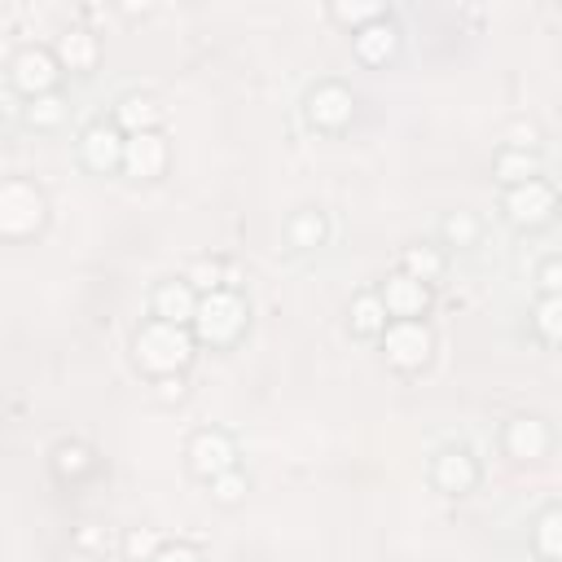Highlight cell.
I'll return each instance as SVG.
<instances>
[{"mask_svg": "<svg viewBox=\"0 0 562 562\" xmlns=\"http://www.w3.org/2000/svg\"><path fill=\"white\" fill-rule=\"evenodd\" d=\"M496 180H501L505 189L527 184V180H540V158L527 154V149H505V154L496 158Z\"/></svg>", "mask_w": 562, "mask_h": 562, "instance_id": "e0dca14e", "label": "cell"}, {"mask_svg": "<svg viewBox=\"0 0 562 562\" xmlns=\"http://www.w3.org/2000/svg\"><path fill=\"white\" fill-rule=\"evenodd\" d=\"M430 479H435L443 492H470L474 479H479V465H474V457H470L465 448H443V452L435 457V465H430Z\"/></svg>", "mask_w": 562, "mask_h": 562, "instance_id": "5bb4252c", "label": "cell"}, {"mask_svg": "<svg viewBox=\"0 0 562 562\" xmlns=\"http://www.w3.org/2000/svg\"><path fill=\"white\" fill-rule=\"evenodd\" d=\"M158 395H162V400H184V378H180V373L158 378Z\"/></svg>", "mask_w": 562, "mask_h": 562, "instance_id": "d6a6232c", "label": "cell"}, {"mask_svg": "<svg viewBox=\"0 0 562 562\" xmlns=\"http://www.w3.org/2000/svg\"><path fill=\"white\" fill-rule=\"evenodd\" d=\"M334 18L338 22H373V18H382V9H373V4H334Z\"/></svg>", "mask_w": 562, "mask_h": 562, "instance_id": "f1b7e54d", "label": "cell"}, {"mask_svg": "<svg viewBox=\"0 0 562 562\" xmlns=\"http://www.w3.org/2000/svg\"><path fill=\"white\" fill-rule=\"evenodd\" d=\"M9 70H13V88L26 92V97H44V92H53V83H57V61H53V53H44V48H22Z\"/></svg>", "mask_w": 562, "mask_h": 562, "instance_id": "52a82bcc", "label": "cell"}, {"mask_svg": "<svg viewBox=\"0 0 562 562\" xmlns=\"http://www.w3.org/2000/svg\"><path fill=\"white\" fill-rule=\"evenodd\" d=\"M404 268H408L413 281L426 285V281H435V277L443 272V255H439V250H426V246H413V250L404 255Z\"/></svg>", "mask_w": 562, "mask_h": 562, "instance_id": "7402d4cb", "label": "cell"}, {"mask_svg": "<svg viewBox=\"0 0 562 562\" xmlns=\"http://www.w3.org/2000/svg\"><path fill=\"white\" fill-rule=\"evenodd\" d=\"M536 329L544 334V342H558V294H544V303L536 307Z\"/></svg>", "mask_w": 562, "mask_h": 562, "instance_id": "4316f807", "label": "cell"}, {"mask_svg": "<svg viewBox=\"0 0 562 562\" xmlns=\"http://www.w3.org/2000/svg\"><path fill=\"white\" fill-rule=\"evenodd\" d=\"M189 356H193V342H189L184 325L149 321V325L136 334V360H140L149 373H158V378L180 373V369L189 364Z\"/></svg>", "mask_w": 562, "mask_h": 562, "instance_id": "7a4b0ae2", "label": "cell"}, {"mask_svg": "<svg viewBox=\"0 0 562 562\" xmlns=\"http://www.w3.org/2000/svg\"><path fill=\"white\" fill-rule=\"evenodd\" d=\"M211 496H215L220 505H237V501L246 496V474H237V470L215 474V479H211Z\"/></svg>", "mask_w": 562, "mask_h": 562, "instance_id": "484cf974", "label": "cell"}, {"mask_svg": "<svg viewBox=\"0 0 562 562\" xmlns=\"http://www.w3.org/2000/svg\"><path fill=\"white\" fill-rule=\"evenodd\" d=\"M189 465H193V474L215 479L224 470H237V448L224 430H198L189 439Z\"/></svg>", "mask_w": 562, "mask_h": 562, "instance_id": "8992f818", "label": "cell"}, {"mask_svg": "<svg viewBox=\"0 0 562 562\" xmlns=\"http://www.w3.org/2000/svg\"><path fill=\"white\" fill-rule=\"evenodd\" d=\"M290 241L294 246H321L325 241V215L321 211H299L294 220H290Z\"/></svg>", "mask_w": 562, "mask_h": 562, "instance_id": "44dd1931", "label": "cell"}, {"mask_svg": "<svg viewBox=\"0 0 562 562\" xmlns=\"http://www.w3.org/2000/svg\"><path fill=\"white\" fill-rule=\"evenodd\" d=\"M184 281H189V290H193V294H198V290H206V294H211V290H224V268H220L215 259H198V263L184 272Z\"/></svg>", "mask_w": 562, "mask_h": 562, "instance_id": "d4e9b609", "label": "cell"}, {"mask_svg": "<svg viewBox=\"0 0 562 562\" xmlns=\"http://www.w3.org/2000/svg\"><path fill=\"white\" fill-rule=\"evenodd\" d=\"M382 347H386V360H391L395 369H422V364L430 360L435 338H430V329H426L422 321H386Z\"/></svg>", "mask_w": 562, "mask_h": 562, "instance_id": "277c9868", "label": "cell"}, {"mask_svg": "<svg viewBox=\"0 0 562 562\" xmlns=\"http://www.w3.org/2000/svg\"><path fill=\"white\" fill-rule=\"evenodd\" d=\"M382 307H386V316H395V321H417L422 316V307H426V285L422 281H413L408 272H395V277H386V285H382Z\"/></svg>", "mask_w": 562, "mask_h": 562, "instance_id": "30bf717a", "label": "cell"}, {"mask_svg": "<svg viewBox=\"0 0 562 562\" xmlns=\"http://www.w3.org/2000/svg\"><path fill=\"white\" fill-rule=\"evenodd\" d=\"M44 224V193L26 180L0 184V237H26Z\"/></svg>", "mask_w": 562, "mask_h": 562, "instance_id": "3957f363", "label": "cell"}, {"mask_svg": "<svg viewBox=\"0 0 562 562\" xmlns=\"http://www.w3.org/2000/svg\"><path fill=\"white\" fill-rule=\"evenodd\" d=\"M158 101L154 97H140V92H132V97H123L119 101V123L123 127H132V132H154V123H158Z\"/></svg>", "mask_w": 562, "mask_h": 562, "instance_id": "ac0fdd59", "label": "cell"}, {"mask_svg": "<svg viewBox=\"0 0 562 562\" xmlns=\"http://www.w3.org/2000/svg\"><path fill=\"white\" fill-rule=\"evenodd\" d=\"M189 325L198 329L202 342L228 347V342H237L241 329H246V303H241L233 290H211V294L198 299V312H193Z\"/></svg>", "mask_w": 562, "mask_h": 562, "instance_id": "6da1fadb", "label": "cell"}, {"mask_svg": "<svg viewBox=\"0 0 562 562\" xmlns=\"http://www.w3.org/2000/svg\"><path fill=\"white\" fill-rule=\"evenodd\" d=\"M505 215L522 228H536L553 215V189L549 180H527V184H514L505 189Z\"/></svg>", "mask_w": 562, "mask_h": 562, "instance_id": "5b68a950", "label": "cell"}, {"mask_svg": "<svg viewBox=\"0 0 562 562\" xmlns=\"http://www.w3.org/2000/svg\"><path fill=\"white\" fill-rule=\"evenodd\" d=\"M61 114H66V105H61V97H57V92L31 97V110H26V119H31L35 127H57V123H61Z\"/></svg>", "mask_w": 562, "mask_h": 562, "instance_id": "603a6c76", "label": "cell"}, {"mask_svg": "<svg viewBox=\"0 0 562 562\" xmlns=\"http://www.w3.org/2000/svg\"><path fill=\"white\" fill-rule=\"evenodd\" d=\"M83 457H88V452H83L79 443H75V448H57V470H61V474H70V470H83V465H88Z\"/></svg>", "mask_w": 562, "mask_h": 562, "instance_id": "4dcf8cb0", "label": "cell"}, {"mask_svg": "<svg viewBox=\"0 0 562 562\" xmlns=\"http://www.w3.org/2000/svg\"><path fill=\"white\" fill-rule=\"evenodd\" d=\"M158 549H162V544H158L154 531H132V536H127V558H136V562H149Z\"/></svg>", "mask_w": 562, "mask_h": 562, "instance_id": "83f0119b", "label": "cell"}, {"mask_svg": "<svg viewBox=\"0 0 562 562\" xmlns=\"http://www.w3.org/2000/svg\"><path fill=\"white\" fill-rule=\"evenodd\" d=\"M505 448H509V457H518V461H540V457L553 448V435H549V426H544L540 417H514V422L505 426Z\"/></svg>", "mask_w": 562, "mask_h": 562, "instance_id": "8fae6325", "label": "cell"}, {"mask_svg": "<svg viewBox=\"0 0 562 562\" xmlns=\"http://www.w3.org/2000/svg\"><path fill=\"white\" fill-rule=\"evenodd\" d=\"M79 158L88 171H114L123 162V136L110 127V123H92L83 136H79Z\"/></svg>", "mask_w": 562, "mask_h": 562, "instance_id": "ba28073f", "label": "cell"}, {"mask_svg": "<svg viewBox=\"0 0 562 562\" xmlns=\"http://www.w3.org/2000/svg\"><path fill=\"white\" fill-rule=\"evenodd\" d=\"M351 329L356 334H382L386 329V307H382L378 294H360L351 303Z\"/></svg>", "mask_w": 562, "mask_h": 562, "instance_id": "d6986e66", "label": "cell"}, {"mask_svg": "<svg viewBox=\"0 0 562 562\" xmlns=\"http://www.w3.org/2000/svg\"><path fill=\"white\" fill-rule=\"evenodd\" d=\"M57 57H61V66H70V70H88V66L97 61V35L83 31V26L66 31V35L57 40Z\"/></svg>", "mask_w": 562, "mask_h": 562, "instance_id": "2e32d148", "label": "cell"}, {"mask_svg": "<svg viewBox=\"0 0 562 562\" xmlns=\"http://www.w3.org/2000/svg\"><path fill=\"white\" fill-rule=\"evenodd\" d=\"M356 53L364 61H386L395 53V26L386 18H373L364 31H356Z\"/></svg>", "mask_w": 562, "mask_h": 562, "instance_id": "9a60e30c", "label": "cell"}, {"mask_svg": "<svg viewBox=\"0 0 562 562\" xmlns=\"http://www.w3.org/2000/svg\"><path fill=\"white\" fill-rule=\"evenodd\" d=\"M193 312H198V294L189 290L184 277L180 281H162L154 290V321H162V325H189Z\"/></svg>", "mask_w": 562, "mask_h": 562, "instance_id": "7c38bea8", "label": "cell"}, {"mask_svg": "<svg viewBox=\"0 0 562 562\" xmlns=\"http://www.w3.org/2000/svg\"><path fill=\"white\" fill-rule=\"evenodd\" d=\"M562 514L549 505L544 514H540V522H536V549H540V558L544 562H558V553H562Z\"/></svg>", "mask_w": 562, "mask_h": 562, "instance_id": "ffe728a7", "label": "cell"}, {"mask_svg": "<svg viewBox=\"0 0 562 562\" xmlns=\"http://www.w3.org/2000/svg\"><path fill=\"white\" fill-rule=\"evenodd\" d=\"M443 241H448V246H474V241H479V220L465 215V211L448 215V220H443Z\"/></svg>", "mask_w": 562, "mask_h": 562, "instance_id": "cb8c5ba5", "label": "cell"}, {"mask_svg": "<svg viewBox=\"0 0 562 562\" xmlns=\"http://www.w3.org/2000/svg\"><path fill=\"white\" fill-rule=\"evenodd\" d=\"M123 167L132 176H140V180L162 176V167H167V140L158 132H132L123 140Z\"/></svg>", "mask_w": 562, "mask_h": 562, "instance_id": "9c48e42d", "label": "cell"}, {"mask_svg": "<svg viewBox=\"0 0 562 562\" xmlns=\"http://www.w3.org/2000/svg\"><path fill=\"white\" fill-rule=\"evenodd\" d=\"M149 562H202V553H193V549H184V544H162Z\"/></svg>", "mask_w": 562, "mask_h": 562, "instance_id": "f546056e", "label": "cell"}, {"mask_svg": "<svg viewBox=\"0 0 562 562\" xmlns=\"http://www.w3.org/2000/svg\"><path fill=\"white\" fill-rule=\"evenodd\" d=\"M558 277H562L558 259H544V263H540V290H544V294H558V285H562Z\"/></svg>", "mask_w": 562, "mask_h": 562, "instance_id": "1f68e13d", "label": "cell"}, {"mask_svg": "<svg viewBox=\"0 0 562 562\" xmlns=\"http://www.w3.org/2000/svg\"><path fill=\"white\" fill-rule=\"evenodd\" d=\"M307 119L316 123V127H342L347 119H351V92L342 88V83H321L312 97H307Z\"/></svg>", "mask_w": 562, "mask_h": 562, "instance_id": "4fadbf2b", "label": "cell"}]
</instances>
